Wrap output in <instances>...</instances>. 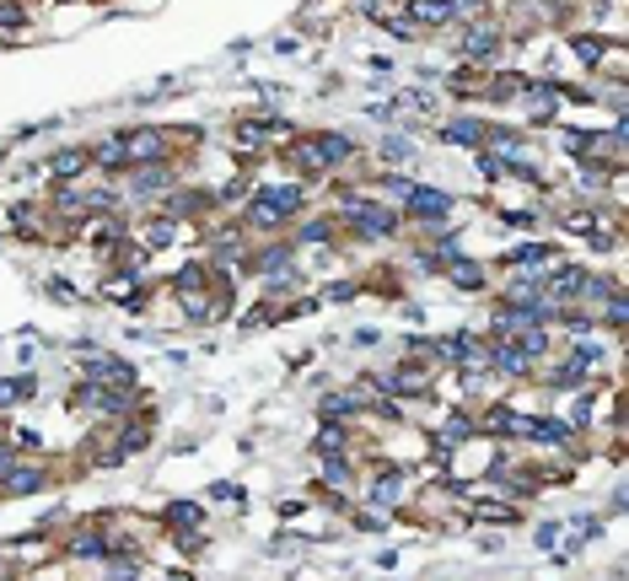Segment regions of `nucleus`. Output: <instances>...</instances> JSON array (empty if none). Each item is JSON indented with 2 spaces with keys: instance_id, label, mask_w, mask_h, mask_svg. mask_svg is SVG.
Returning <instances> with one entry per match:
<instances>
[{
  "instance_id": "nucleus-1",
  "label": "nucleus",
  "mask_w": 629,
  "mask_h": 581,
  "mask_svg": "<svg viewBox=\"0 0 629 581\" xmlns=\"http://www.w3.org/2000/svg\"><path fill=\"white\" fill-rule=\"evenodd\" d=\"M291 156H296L307 172H323V167L350 162V156H355V145H350L345 135H301V140L291 145Z\"/></svg>"
},
{
  "instance_id": "nucleus-2",
  "label": "nucleus",
  "mask_w": 629,
  "mask_h": 581,
  "mask_svg": "<svg viewBox=\"0 0 629 581\" xmlns=\"http://www.w3.org/2000/svg\"><path fill=\"white\" fill-rule=\"evenodd\" d=\"M296 210H301V189H296V183H280V189H264V194L253 199L248 221H253V226H280V221H291Z\"/></svg>"
},
{
  "instance_id": "nucleus-3",
  "label": "nucleus",
  "mask_w": 629,
  "mask_h": 581,
  "mask_svg": "<svg viewBox=\"0 0 629 581\" xmlns=\"http://www.w3.org/2000/svg\"><path fill=\"white\" fill-rule=\"evenodd\" d=\"M409 216L415 221H447L452 216V199L441 189H409Z\"/></svg>"
},
{
  "instance_id": "nucleus-4",
  "label": "nucleus",
  "mask_w": 629,
  "mask_h": 581,
  "mask_svg": "<svg viewBox=\"0 0 629 581\" xmlns=\"http://www.w3.org/2000/svg\"><path fill=\"white\" fill-rule=\"evenodd\" d=\"M118 140H124V162H129V167L162 156V129H135V135H118Z\"/></svg>"
},
{
  "instance_id": "nucleus-5",
  "label": "nucleus",
  "mask_w": 629,
  "mask_h": 581,
  "mask_svg": "<svg viewBox=\"0 0 629 581\" xmlns=\"http://www.w3.org/2000/svg\"><path fill=\"white\" fill-rule=\"evenodd\" d=\"M544 286H549V302H576V296L587 291V269H576V264H560V269H555Z\"/></svg>"
},
{
  "instance_id": "nucleus-6",
  "label": "nucleus",
  "mask_w": 629,
  "mask_h": 581,
  "mask_svg": "<svg viewBox=\"0 0 629 581\" xmlns=\"http://www.w3.org/2000/svg\"><path fill=\"white\" fill-rule=\"evenodd\" d=\"M350 221H355L366 237H382V232H393V226H398V216H393L388 205H350Z\"/></svg>"
},
{
  "instance_id": "nucleus-7",
  "label": "nucleus",
  "mask_w": 629,
  "mask_h": 581,
  "mask_svg": "<svg viewBox=\"0 0 629 581\" xmlns=\"http://www.w3.org/2000/svg\"><path fill=\"white\" fill-rule=\"evenodd\" d=\"M86 377H92V383L129 388V383H135V366H129V361H113V356H92V361H86Z\"/></svg>"
},
{
  "instance_id": "nucleus-8",
  "label": "nucleus",
  "mask_w": 629,
  "mask_h": 581,
  "mask_svg": "<svg viewBox=\"0 0 629 581\" xmlns=\"http://www.w3.org/2000/svg\"><path fill=\"white\" fill-rule=\"evenodd\" d=\"M0 485H5L11 496H27V490H38V485H43V469H27V463H11V469L0 474Z\"/></svg>"
},
{
  "instance_id": "nucleus-9",
  "label": "nucleus",
  "mask_w": 629,
  "mask_h": 581,
  "mask_svg": "<svg viewBox=\"0 0 629 581\" xmlns=\"http://www.w3.org/2000/svg\"><path fill=\"white\" fill-rule=\"evenodd\" d=\"M495 48H501V32H495V27H474V32H468V43H463V54H468V59H490Z\"/></svg>"
},
{
  "instance_id": "nucleus-10",
  "label": "nucleus",
  "mask_w": 629,
  "mask_h": 581,
  "mask_svg": "<svg viewBox=\"0 0 629 581\" xmlns=\"http://www.w3.org/2000/svg\"><path fill=\"white\" fill-rule=\"evenodd\" d=\"M452 16H458V5H452V0H415V22L441 27V22H452Z\"/></svg>"
},
{
  "instance_id": "nucleus-11",
  "label": "nucleus",
  "mask_w": 629,
  "mask_h": 581,
  "mask_svg": "<svg viewBox=\"0 0 629 581\" xmlns=\"http://www.w3.org/2000/svg\"><path fill=\"white\" fill-rule=\"evenodd\" d=\"M528 366H533V361H528V356H522V350H517L511 339H506V345H495V372H511V377H528Z\"/></svg>"
},
{
  "instance_id": "nucleus-12",
  "label": "nucleus",
  "mask_w": 629,
  "mask_h": 581,
  "mask_svg": "<svg viewBox=\"0 0 629 581\" xmlns=\"http://www.w3.org/2000/svg\"><path fill=\"white\" fill-rule=\"evenodd\" d=\"M86 156H92L97 167H108V172H124V167H129V162H124V140H102V145L86 151Z\"/></svg>"
},
{
  "instance_id": "nucleus-13",
  "label": "nucleus",
  "mask_w": 629,
  "mask_h": 581,
  "mask_svg": "<svg viewBox=\"0 0 629 581\" xmlns=\"http://www.w3.org/2000/svg\"><path fill=\"white\" fill-rule=\"evenodd\" d=\"M398 490H404V474H398V469H388L382 480H371V501H377V506H393Z\"/></svg>"
},
{
  "instance_id": "nucleus-14",
  "label": "nucleus",
  "mask_w": 629,
  "mask_h": 581,
  "mask_svg": "<svg viewBox=\"0 0 629 581\" xmlns=\"http://www.w3.org/2000/svg\"><path fill=\"white\" fill-rule=\"evenodd\" d=\"M199 506L194 501H178V506H167V528H178V533H188V528H199Z\"/></svg>"
},
{
  "instance_id": "nucleus-15",
  "label": "nucleus",
  "mask_w": 629,
  "mask_h": 581,
  "mask_svg": "<svg viewBox=\"0 0 629 581\" xmlns=\"http://www.w3.org/2000/svg\"><path fill=\"white\" fill-rule=\"evenodd\" d=\"M587 366H592V361H581V356H576V361H565V366L555 372V388H565V393H571V388H581V383H587Z\"/></svg>"
},
{
  "instance_id": "nucleus-16",
  "label": "nucleus",
  "mask_w": 629,
  "mask_h": 581,
  "mask_svg": "<svg viewBox=\"0 0 629 581\" xmlns=\"http://www.w3.org/2000/svg\"><path fill=\"white\" fill-rule=\"evenodd\" d=\"M70 555L97 560V555H108V539H102V533H75V539H70Z\"/></svg>"
},
{
  "instance_id": "nucleus-17",
  "label": "nucleus",
  "mask_w": 629,
  "mask_h": 581,
  "mask_svg": "<svg viewBox=\"0 0 629 581\" xmlns=\"http://www.w3.org/2000/svg\"><path fill=\"white\" fill-rule=\"evenodd\" d=\"M447 140H463V145H479V140H485V129H479L474 119H458V124H447Z\"/></svg>"
},
{
  "instance_id": "nucleus-18",
  "label": "nucleus",
  "mask_w": 629,
  "mask_h": 581,
  "mask_svg": "<svg viewBox=\"0 0 629 581\" xmlns=\"http://www.w3.org/2000/svg\"><path fill=\"white\" fill-rule=\"evenodd\" d=\"M86 162H92L86 151H59V156H54V172H59V178H75Z\"/></svg>"
},
{
  "instance_id": "nucleus-19",
  "label": "nucleus",
  "mask_w": 629,
  "mask_h": 581,
  "mask_svg": "<svg viewBox=\"0 0 629 581\" xmlns=\"http://www.w3.org/2000/svg\"><path fill=\"white\" fill-rule=\"evenodd\" d=\"M135 189H140V194H156V189H167V167H145V172L135 178Z\"/></svg>"
},
{
  "instance_id": "nucleus-20",
  "label": "nucleus",
  "mask_w": 629,
  "mask_h": 581,
  "mask_svg": "<svg viewBox=\"0 0 629 581\" xmlns=\"http://www.w3.org/2000/svg\"><path fill=\"white\" fill-rule=\"evenodd\" d=\"M544 259H549V248H544V242H522V248L511 253V264H544Z\"/></svg>"
},
{
  "instance_id": "nucleus-21",
  "label": "nucleus",
  "mask_w": 629,
  "mask_h": 581,
  "mask_svg": "<svg viewBox=\"0 0 629 581\" xmlns=\"http://www.w3.org/2000/svg\"><path fill=\"white\" fill-rule=\"evenodd\" d=\"M350 409H361V399H350V393H334V399H323V415H350Z\"/></svg>"
},
{
  "instance_id": "nucleus-22",
  "label": "nucleus",
  "mask_w": 629,
  "mask_h": 581,
  "mask_svg": "<svg viewBox=\"0 0 629 581\" xmlns=\"http://www.w3.org/2000/svg\"><path fill=\"white\" fill-rule=\"evenodd\" d=\"M576 54H581L587 65H598V59H603V43H598V38H576Z\"/></svg>"
},
{
  "instance_id": "nucleus-23",
  "label": "nucleus",
  "mask_w": 629,
  "mask_h": 581,
  "mask_svg": "<svg viewBox=\"0 0 629 581\" xmlns=\"http://www.w3.org/2000/svg\"><path fill=\"white\" fill-rule=\"evenodd\" d=\"M323 480H328V485H350V469L334 458V463H323Z\"/></svg>"
},
{
  "instance_id": "nucleus-24",
  "label": "nucleus",
  "mask_w": 629,
  "mask_h": 581,
  "mask_svg": "<svg viewBox=\"0 0 629 581\" xmlns=\"http://www.w3.org/2000/svg\"><path fill=\"white\" fill-rule=\"evenodd\" d=\"M452 280H458V286H479V269H474V264H452Z\"/></svg>"
},
{
  "instance_id": "nucleus-25",
  "label": "nucleus",
  "mask_w": 629,
  "mask_h": 581,
  "mask_svg": "<svg viewBox=\"0 0 629 581\" xmlns=\"http://www.w3.org/2000/svg\"><path fill=\"white\" fill-rule=\"evenodd\" d=\"M339 442H345V431H339V426H334V431H323V436H318V447H323V453H328V447H339Z\"/></svg>"
},
{
  "instance_id": "nucleus-26",
  "label": "nucleus",
  "mask_w": 629,
  "mask_h": 581,
  "mask_svg": "<svg viewBox=\"0 0 629 581\" xmlns=\"http://www.w3.org/2000/svg\"><path fill=\"white\" fill-rule=\"evenodd\" d=\"M5 469H11V453H5V447H0V474H5Z\"/></svg>"
}]
</instances>
